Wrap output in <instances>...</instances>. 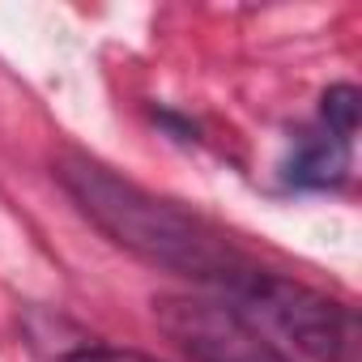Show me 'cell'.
<instances>
[{
    "label": "cell",
    "instance_id": "cell-1",
    "mask_svg": "<svg viewBox=\"0 0 362 362\" xmlns=\"http://www.w3.org/2000/svg\"><path fill=\"white\" fill-rule=\"evenodd\" d=\"M56 179L60 188L77 201V209L124 252L136 260L192 277V281H218L235 286L239 277L252 273L243 252L205 218L179 209L175 201H162L128 179H119L111 166L86 158V153H60L56 158Z\"/></svg>",
    "mask_w": 362,
    "mask_h": 362
},
{
    "label": "cell",
    "instance_id": "cell-2",
    "mask_svg": "<svg viewBox=\"0 0 362 362\" xmlns=\"http://www.w3.org/2000/svg\"><path fill=\"white\" fill-rule=\"evenodd\" d=\"M230 294L247 311L269 320L307 358H315V362H362V328L345 303H337V298H328L303 281L260 273V269L239 277L230 286Z\"/></svg>",
    "mask_w": 362,
    "mask_h": 362
},
{
    "label": "cell",
    "instance_id": "cell-3",
    "mask_svg": "<svg viewBox=\"0 0 362 362\" xmlns=\"http://www.w3.org/2000/svg\"><path fill=\"white\" fill-rule=\"evenodd\" d=\"M153 320L192 362H286L235 307L209 298L158 294Z\"/></svg>",
    "mask_w": 362,
    "mask_h": 362
},
{
    "label": "cell",
    "instance_id": "cell-4",
    "mask_svg": "<svg viewBox=\"0 0 362 362\" xmlns=\"http://www.w3.org/2000/svg\"><path fill=\"white\" fill-rule=\"evenodd\" d=\"M345 179H349V141L332 132H307L286 162V184L294 188H341Z\"/></svg>",
    "mask_w": 362,
    "mask_h": 362
},
{
    "label": "cell",
    "instance_id": "cell-5",
    "mask_svg": "<svg viewBox=\"0 0 362 362\" xmlns=\"http://www.w3.org/2000/svg\"><path fill=\"white\" fill-rule=\"evenodd\" d=\"M320 115H324V124H328L332 136L349 141L358 132V119H362V94H358V86H345V81L328 86L324 98H320Z\"/></svg>",
    "mask_w": 362,
    "mask_h": 362
},
{
    "label": "cell",
    "instance_id": "cell-6",
    "mask_svg": "<svg viewBox=\"0 0 362 362\" xmlns=\"http://www.w3.org/2000/svg\"><path fill=\"white\" fill-rule=\"evenodd\" d=\"M60 362H158V358H149V354H141V349H111V345H86V349H77V354H69V358H60Z\"/></svg>",
    "mask_w": 362,
    "mask_h": 362
}]
</instances>
